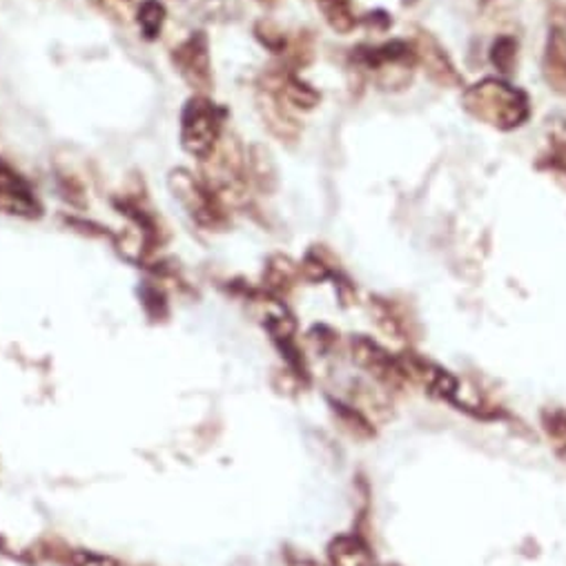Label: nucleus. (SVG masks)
I'll use <instances>...</instances> for the list:
<instances>
[{"label":"nucleus","instance_id":"obj_1","mask_svg":"<svg viewBox=\"0 0 566 566\" xmlns=\"http://www.w3.org/2000/svg\"><path fill=\"white\" fill-rule=\"evenodd\" d=\"M464 107L480 120L500 129H513L528 118L526 96L500 81H482L464 94Z\"/></svg>","mask_w":566,"mask_h":566},{"label":"nucleus","instance_id":"obj_2","mask_svg":"<svg viewBox=\"0 0 566 566\" xmlns=\"http://www.w3.org/2000/svg\"><path fill=\"white\" fill-rule=\"evenodd\" d=\"M228 109L206 94L192 96L181 112V146L188 155L206 161L223 136Z\"/></svg>","mask_w":566,"mask_h":566},{"label":"nucleus","instance_id":"obj_3","mask_svg":"<svg viewBox=\"0 0 566 566\" xmlns=\"http://www.w3.org/2000/svg\"><path fill=\"white\" fill-rule=\"evenodd\" d=\"M168 188L175 199L184 206V210L203 228H223L228 223V214L221 197L192 172L179 168L168 177Z\"/></svg>","mask_w":566,"mask_h":566},{"label":"nucleus","instance_id":"obj_4","mask_svg":"<svg viewBox=\"0 0 566 566\" xmlns=\"http://www.w3.org/2000/svg\"><path fill=\"white\" fill-rule=\"evenodd\" d=\"M172 65L177 67L179 76L197 92L206 94L212 90V61H210V45L203 32L190 34L172 50Z\"/></svg>","mask_w":566,"mask_h":566},{"label":"nucleus","instance_id":"obj_5","mask_svg":"<svg viewBox=\"0 0 566 566\" xmlns=\"http://www.w3.org/2000/svg\"><path fill=\"white\" fill-rule=\"evenodd\" d=\"M0 212L34 219L43 208L32 186L6 161H0Z\"/></svg>","mask_w":566,"mask_h":566},{"label":"nucleus","instance_id":"obj_6","mask_svg":"<svg viewBox=\"0 0 566 566\" xmlns=\"http://www.w3.org/2000/svg\"><path fill=\"white\" fill-rule=\"evenodd\" d=\"M286 103H281L276 96L268 94L261 96V112H263V118L268 123V127L272 129V134H276L279 138H295L300 134V127H297V120L286 112V107H283Z\"/></svg>","mask_w":566,"mask_h":566},{"label":"nucleus","instance_id":"obj_7","mask_svg":"<svg viewBox=\"0 0 566 566\" xmlns=\"http://www.w3.org/2000/svg\"><path fill=\"white\" fill-rule=\"evenodd\" d=\"M166 19H168V12L161 0H144V3H138L136 17H134L140 34H144V39L148 41L159 39L166 25Z\"/></svg>","mask_w":566,"mask_h":566},{"label":"nucleus","instance_id":"obj_8","mask_svg":"<svg viewBox=\"0 0 566 566\" xmlns=\"http://www.w3.org/2000/svg\"><path fill=\"white\" fill-rule=\"evenodd\" d=\"M417 54H419V59L427 63V67H429V72H431V76L436 78V81H440V83H451V81H455V72H453V67H451V63L447 61V56H444V52L431 41V39H421V43H419V48H417Z\"/></svg>","mask_w":566,"mask_h":566},{"label":"nucleus","instance_id":"obj_9","mask_svg":"<svg viewBox=\"0 0 566 566\" xmlns=\"http://www.w3.org/2000/svg\"><path fill=\"white\" fill-rule=\"evenodd\" d=\"M331 562L333 566H370V555L357 539L342 537L331 546Z\"/></svg>","mask_w":566,"mask_h":566},{"label":"nucleus","instance_id":"obj_10","mask_svg":"<svg viewBox=\"0 0 566 566\" xmlns=\"http://www.w3.org/2000/svg\"><path fill=\"white\" fill-rule=\"evenodd\" d=\"M328 25L335 30V32H350L355 28V17H353V10H350V3L348 0H317Z\"/></svg>","mask_w":566,"mask_h":566},{"label":"nucleus","instance_id":"obj_11","mask_svg":"<svg viewBox=\"0 0 566 566\" xmlns=\"http://www.w3.org/2000/svg\"><path fill=\"white\" fill-rule=\"evenodd\" d=\"M92 8L98 10L105 19L127 25L129 21H134L138 3L136 0H90Z\"/></svg>","mask_w":566,"mask_h":566},{"label":"nucleus","instance_id":"obj_12","mask_svg":"<svg viewBox=\"0 0 566 566\" xmlns=\"http://www.w3.org/2000/svg\"><path fill=\"white\" fill-rule=\"evenodd\" d=\"M293 274H295V268L289 259L283 256H276L270 268H268V286L272 289H281V286H289V283L293 281Z\"/></svg>","mask_w":566,"mask_h":566},{"label":"nucleus","instance_id":"obj_13","mask_svg":"<svg viewBox=\"0 0 566 566\" xmlns=\"http://www.w3.org/2000/svg\"><path fill=\"white\" fill-rule=\"evenodd\" d=\"M515 41L513 39H500L495 45H493V63L502 70V72H511L513 67V61H515Z\"/></svg>","mask_w":566,"mask_h":566},{"label":"nucleus","instance_id":"obj_14","mask_svg":"<svg viewBox=\"0 0 566 566\" xmlns=\"http://www.w3.org/2000/svg\"><path fill=\"white\" fill-rule=\"evenodd\" d=\"M256 36H259L261 43H263L265 48H270L272 52H281L283 48H286V36H283L281 30H276L272 23L261 21V23L256 25Z\"/></svg>","mask_w":566,"mask_h":566},{"label":"nucleus","instance_id":"obj_15","mask_svg":"<svg viewBox=\"0 0 566 566\" xmlns=\"http://www.w3.org/2000/svg\"><path fill=\"white\" fill-rule=\"evenodd\" d=\"M72 566H120V564L109 557L96 555V553H74Z\"/></svg>","mask_w":566,"mask_h":566},{"label":"nucleus","instance_id":"obj_16","mask_svg":"<svg viewBox=\"0 0 566 566\" xmlns=\"http://www.w3.org/2000/svg\"><path fill=\"white\" fill-rule=\"evenodd\" d=\"M259 3H263V6H272V3H274V0H259Z\"/></svg>","mask_w":566,"mask_h":566}]
</instances>
